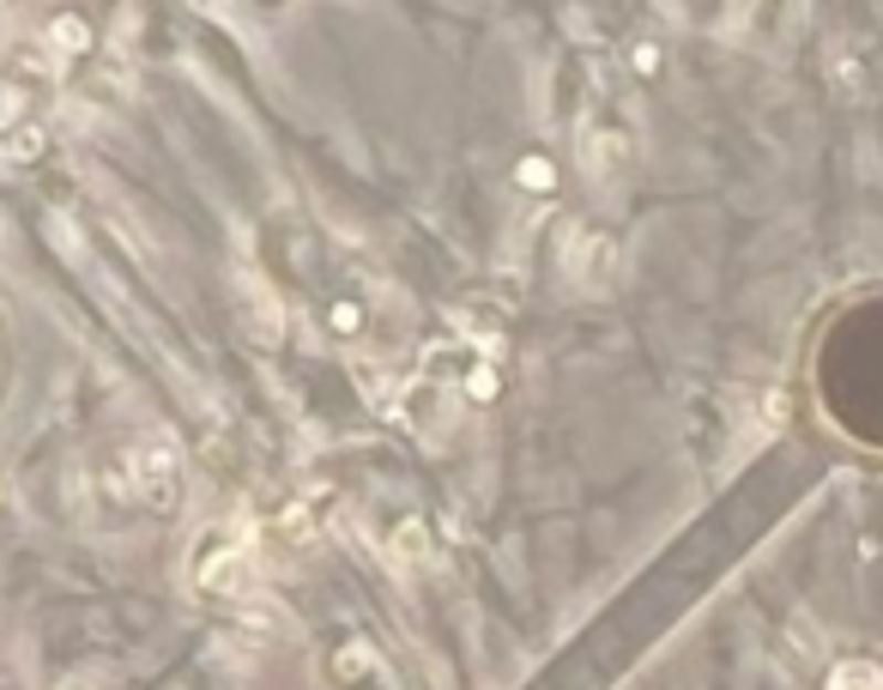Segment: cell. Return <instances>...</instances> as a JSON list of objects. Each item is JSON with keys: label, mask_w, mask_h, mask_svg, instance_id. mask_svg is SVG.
<instances>
[{"label": "cell", "mask_w": 883, "mask_h": 690, "mask_svg": "<svg viewBox=\"0 0 883 690\" xmlns=\"http://www.w3.org/2000/svg\"><path fill=\"white\" fill-rule=\"evenodd\" d=\"M630 67L642 73V80H648V73H660V43H635L630 49Z\"/></svg>", "instance_id": "11"}, {"label": "cell", "mask_w": 883, "mask_h": 690, "mask_svg": "<svg viewBox=\"0 0 883 690\" xmlns=\"http://www.w3.org/2000/svg\"><path fill=\"white\" fill-rule=\"evenodd\" d=\"M49 49H55V55H85V49H92V24L73 19V12L49 19Z\"/></svg>", "instance_id": "5"}, {"label": "cell", "mask_w": 883, "mask_h": 690, "mask_svg": "<svg viewBox=\"0 0 883 690\" xmlns=\"http://www.w3.org/2000/svg\"><path fill=\"white\" fill-rule=\"evenodd\" d=\"M496 388H503V381H496L491 357H484V364H472V369H466V394H472V400H479V406H484V400H496Z\"/></svg>", "instance_id": "9"}, {"label": "cell", "mask_w": 883, "mask_h": 690, "mask_svg": "<svg viewBox=\"0 0 883 690\" xmlns=\"http://www.w3.org/2000/svg\"><path fill=\"white\" fill-rule=\"evenodd\" d=\"M333 327H339V334H357V327H364V310H357V303H333V315H327Z\"/></svg>", "instance_id": "12"}, {"label": "cell", "mask_w": 883, "mask_h": 690, "mask_svg": "<svg viewBox=\"0 0 883 690\" xmlns=\"http://www.w3.org/2000/svg\"><path fill=\"white\" fill-rule=\"evenodd\" d=\"M127 479H134V496L146 509H158V515H170L176 496H182V479H176V449L164 437L151 442H134L127 449Z\"/></svg>", "instance_id": "1"}, {"label": "cell", "mask_w": 883, "mask_h": 690, "mask_svg": "<svg viewBox=\"0 0 883 690\" xmlns=\"http://www.w3.org/2000/svg\"><path fill=\"white\" fill-rule=\"evenodd\" d=\"M200 587H207V594H249V557L242 552H212L207 564H200Z\"/></svg>", "instance_id": "3"}, {"label": "cell", "mask_w": 883, "mask_h": 690, "mask_svg": "<svg viewBox=\"0 0 883 690\" xmlns=\"http://www.w3.org/2000/svg\"><path fill=\"white\" fill-rule=\"evenodd\" d=\"M569 273H581L587 285H611V273H618V242L611 237L569 242Z\"/></svg>", "instance_id": "2"}, {"label": "cell", "mask_w": 883, "mask_h": 690, "mask_svg": "<svg viewBox=\"0 0 883 690\" xmlns=\"http://www.w3.org/2000/svg\"><path fill=\"white\" fill-rule=\"evenodd\" d=\"M393 557H400V564H430V557H437L424 521H400V533H393Z\"/></svg>", "instance_id": "6"}, {"label": "cell", "mask_w": 883, "mask_h": 690, "mask_svg": "<svg viewBox=\"0 0 883 690\" xmlns=\"http://www.w3.org/2000/svg\"><path fill=\"white\" fill-rule=\"evenodd\" d=\"M49 230H55V242L67 249V261H85V249H80V230H73L67 219H49Z\"/></svg>", "instance_id": "10"}, {"label": "cell", "mask_w": 883, "mask_h": 690, "mask_svg": "<svg viewBox=\"0 0 883 690\" xmlns=\"http://www.w3.org/2000/svg\"><path fill=\"white\" fill-rule=\"evenodd\" d=\"M581 158H587V170H593V176H611V170H623V158H630V139L611 134V127H587V134H581Z\"/></svg>", "instance_id": "4"}, {"label": "cell", "mask_w": 883, "mask_h": 690, "mask_svg": "<svg viewBox=\"0 0 883 690\" xmlns=\"http://www.w3.org/2000/svg\"><path fill=\"white\" fill-rule=\"evenodd\" d=\"M0 503H7V484H0Z\"/></svg>", "instance_id": "16"}, {"label": "cell", "mask_w": 883, "mask_h": 690, "mask_svg": "<svg viewBox=\"0 0 883 690\" xmlns=\"http://www.w3.org/2000/svg\"><path fill=\"white\" fill-rule=\"evenodd\" d=\"M19 109H24V97L12 92V85H0V127H12V122H19Z\"/></svg>", "instance_id": "14"}, {"label": "cell", "mask_w": 883, "mask_h": 690, "mask_svg": "<svg viewBox=\"0 0 883 690\" xmlns=\"http://www.w3.org/2000/svg\"><path fill=\"white\" fill-rule=\"evenodd\" d=\"M763 418H769V425H780V418H787V400H780V394H769V400H763Z\"/></svg>", "instance_id": "15"}, {"label": "cell", "mask_w": 883, "mask_h": 690, "mask_svg": "<svg viewBox=\"0 0 883 690\" xmlns=\"http://www.w3.org/2000/svg\"><path fill=\"white\" fill-rule=\"evenodd\" d=\"M43 151V127H19V139H12V158H36Z\"/></svg>", "instance_id": "13"}, {"label": "cell", "mask_w": 883, "mask_h": 690, "mask_svg": "<svg viewBox=\"0 0 883 690\" xmlns=\"http://www.w3.org/2000/svg\"><path fill=\"white\" fill-rule=\"evenodd\" d=\"M829 690H883V672L872 660H841V667L829 672Z\"/></svg>", "instance_id": "7"}, {"label": "cell", "mask_w": 883, "mask_h": 690, "mask_svg": "<svg viewBox=\"0 0 883 690\" xmlns=\"http://www.w3.org/2000/svg\"><path fill=\"white\" fill-rule=\"evenodd\" d=\"M515 182H521V188H533V195H551V188H557L551 158H539V151H533V158H521V164H515Z\"/></svg>", "instance_id": "8"}]
</instances>
